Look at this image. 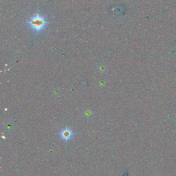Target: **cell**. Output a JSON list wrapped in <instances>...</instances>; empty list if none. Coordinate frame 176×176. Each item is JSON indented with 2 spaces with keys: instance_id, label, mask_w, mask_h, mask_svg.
I'll use <instances>...</instances> for the list:
<instances>
[{
  "instance_id": "cell-2",
  "label": "cell",
  "mask_w": 176,
  "mask_h": 176,
  "mask_svg": "<svg viewBox=\"0 0 176 176\" xmlns=\"http://www.w3.org/2000/svg\"><path fill=\"white\" fill-rule=\"evenodd\" d=\"M60 136L64 140L68 141L72 138L73 132L72 129H70V128H64L60 133Z\"/></svg>"
},
{
  "instance_id": "cell-1",
  "label": "cell",
  "mask_w": 176,
  "mask_h": 176,
  "mask_svg": "<svg viewBox=\"0 0 176 176\" xmlns=\"http://www.w3.org/2000/svg\"><path fill=\"white\" fill-rule=\"evenodd\" d=\"M47 24L46 18L40 14H36L28 21V25L33 31L36 33L41 32L45 28Z\"/></svg>"
}]
</instances>
